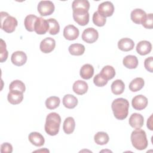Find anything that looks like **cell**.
<instances>
[{
  "instance_id": "obj_1",
  "label": "cell",
  "mask_w": 153,
  "mask_h": 153,
  "mask_svg": "<svg viewBox=\"0 0 153 153\" xmlns=\"http://www.w3.org/2000/svg\"><path fill=\"white\" fill-rule=\"evenodd\" d=\"M111 108L114 115L117 120H123L127 118L129 108V103L127 99L124 98L115 99L112 103Z\"/></svg>"
},
{
  "instance_id": "obj_2",
  "label": "cell",
  "mask_w": 153,
  "mask_h": 153,
  "mask_svg": "<svg viewBox=\"0 0 153 153\" xmlns=\"http://www.w3.org/2000/svg\"><path fill=\"white\" fill-rule=\"evenodd\" d=\"M61 123V117L56 112H51L46 117L44 126L45 132L50 136L56 135L60 128Z\"/></svg>"
},
{
  "instance_id": "obj_3",
  "label": "cell",
  "mask_w": 153,
  "mask_h": 153,
  "mask_svg": "<svg viewBox=\"0 0 153 153\" xmlns=\"http://www.w3.org/2000/svg\"><path fill=\"white\" fill-rule=\"evenodd\" d=\"M133 146L137 150H143L148 146V140L146 134L143 130L136 128L132 131L130 136Z\"/></svg>"
},
{
  "instance_id": "obj_4",
  "label": "cell",
  "mask_w": 153,
  "mask_h": 153,
  "mask_svg": "<svg viewBox=\"0 0 153 153\" xmlns=\"http://www.w3.org/2000/svg\"><path fill=\"white\" fill-rule=\"evenodd\" d=\"M1 28L7 33L14 32L17 26V19L8 14V13L1 11Z\"/></svg>"
},
{
  "instance_id": "obj_5",
  "label": "cell",
  "mask_w": 153,
  "mask_h": 153,
  "mask_svg": "<svg viewBox=\"0 0 153 153\" xmlns=\"http://www.w3.org/2000/svg\"><path fill=\"white\" fill-rule=\"evenodd\" d=\"M38 11L42 16L51 15L54 11V5L50 1H41L38 5Z\"/></svg>"
},
{
  "instance_id": "obj_6",
  "label": "cell",
  "mask_w": 153,
  "mask_h": 153,
  "mask_svg": "<svg viewBox=\"0 0 153 153\" xmlns=\"http://www.w3.org/2000/svg\"><path fill=\"white\" fill-rule=\"evenodd\" d=\"M99 33L96 29L93 27L85 29L82 33V39L84 41L88 44H92L97 41Z\"/></svg>"
},
{
  "instance_id": "obj_7",
  "label": "cell",
  "mask_w": 153,
  "mask_h": 153,
  "mask_svg": "<svg viewBox=\"0 0 153 153\" xmlns=\"http://www.w3.org/2000/svg\"><path fill=\"white\" fill-rule=\"evenodd\" d=\"M114 11V5L110 1H105L99 5L97 12L105 17L111 16L113 14Z\"/></svg>"
},
{
  "instance_id": "obj_8",
  "label": "cell",
  "mask_w": 153,
  "mask_h": 153,
  "mask_svg": "<svg viewBox=\"0 0 153 153\" xmlns=\"http://www.w3.org/2000/svg\"><path fill=\"white\" fill-rule=\"evenodd\" d=\"M89 13L85 11H74L73 18L75 22L79 25L85 26L89 22Z\"/></svg>"
},
{
  "instance_id": "obj_9",
  "label": "cell",
  "mask_w": 153,
  "mask_h": 153,
  "mask_svg": "<svg viewBox=\"0 0 153 153\" xmlns=\"http://www.w3.org/2000/svg\"><path fill=\"white\" fill-rule=\"evenodd\" d=\"M131 105L134 109L141 111L147 106L148 99L143 95L139 94L132 99Z\"/></svg>"
},
{
  "instance_id": "obj_10",
  "label": "cell",
  "mask_w": 153,
  "mask_h": 153,
  "mask_svg": "<svg viewBox=\"0 0 153 153\" xmlns=\"http://www.w3.org/2000/svg\"><path fill=\"white\" fill-rule=\"evenodd\" d=\"M79 30L73 25H69L63 29V36L68 40L72 41L76 39L79 36Z\"/></svg>"
},
{
  "instance_id": "obj_11",
  "label": "cell",
  "mask_w": 153,
  "mask_h": 153,
  "mask_svg": "<svg viewBox=\"0 0 153 153\" xmlns=\"http://www.w3.org/2000/svg\"><path fill=\"white\" fill-rule=\"evenodd\" d=\"M48 28L49 25L47 20L42 17H38L35 23L34 31L38 35H44L48 31Z\"/></svg>"
},
{
  "instance_id": "obj_12",
  "label": "cell",
  "mask_w": 153,
  "mask_h": 153,
  "mask_svg": "<svg viewBox=\"0 0 153 153\" xmlns=\"http://www.w3.org/2000/svg\"><path fill=\"white\" fill-rule=\"evenodd\" d=\"M56 41L51 37H47L41 41L39 48L44 53H49L51 52L55 48Z\"/></svg>"
},
{
  "instance_id": "obj_13",
  "label": "cell",
  "mask_w": 153,
  "mask_h": 153,
  "mask_svg": "<svg viewBox=\"0 0 153 153\" xmlns=\"http://www.w3.org/2000/svg\"><path fill=\"white\" fill-rule=\"evenodd\" d=\"M11 60L14 65L21 66L26 62L27 56L26 53L22 51H17L12 54Z\"/></svg>"
},
{
  "instance_id": "obj_14",
  "label": "cell",
  "mask_w": 153,
  "mask_h": 153,
  "mask_svg": "<svg viewBox=\"0 0 153 153\" xmlns=\"http://www.w3.org/2000/svg\"><path fill=\"white\" fill-rule=\"evenodd\" d=\"M144 123L143 117L138 113H133L129 118L128 123L130 126L134 128H141Z\"/></svg>"
},
{
  "instance_id": "obj_15",
  "label": "cell",
  "mask_w": 153,
  "mask_h": 153,
  "mask_svg": "<svg viewBox=\"0 0 153 153\" xmlns=\"http://www.w3.org/2000/svg\"><path fill=\"white\" fill-rule=\"evenodd\" d=\"M136 51L141 56H145L149 54L152 50V45L150 42L145 40L139 42L136 48Z\"/></svg>"
},
{
  "instance_id": "obj_16",
  "label": "cell",
  "mask_w": 153,
  "mask_h": 153,
  "mask_svg": "<svg viewBox=\"0 0 153 153\" xmlns=\"http://www.w3.org/2000/svg\"><path fill=\"white\" fill-rule=\"evenodd\" d=\"M146 14L145 11L140 8H136L131 12L130 17L131 20L136 24H142L145 19Z\"/></svg>"
},
{
  "instance_id": "obj_17",
  "label": "cell",
  "mask_w": 153,
  "mask_h": 153,
  "mask_svg": "<svg viewBox=\"0 0 153 153\" xmlns=\"http://www.w3.org/2000/svg\"><path fill=\"white\" fill-rule=\"evenodd\" d=\"M30 142L36 146H41L45 143V139L43 136L36 131L31 132L28 136Z\"/></svg>"
},
{
  "instance_id": "obj_18",
  "label": "cell",
  "mask_w": 153,
  "mask_h": 153,
  "mask_svg": "<svg viewBox=\"0 0 153 153\" xmlns=\"http://www.w3.org/2000/svg\"><path fill=\"white\" fill-rule=\"evenodd\" d=\"M88 88L87 83L82 80L76 81L72 86L73 91L78 95H82L87 93Z\"/></svg>"
},
{
  "instance_id": "obj_19",
  "label": "cell",
  "mask_w": 153,
  "mask_h": 153,
  "mask_svg": "<svg viewBox=\"0 0 153 153\" xmlns=\"http://www.w3.org/2000/svg\"><path fill=\"white\" fill-rule=\"evenodd\" d=\"M134 43L133 41L128 38H124L118 42V47L123 51H128L133 49Z\"/></svg>"
},
{
  "instance_id": "obj_20",
  "label": "cell",
  "mask_w": 153,
  "mask_h": 153,
  "mask_svg": "<svg viewBox=\"0 0 153 153\" xmlns=\"http://www.w3.org/2000/svg\"><path fill=\"white\" fill-rule=\"evenodd\" d=\"M7 99L8 102L11 104L17 105L22 102L23 99V94L20 91L11 90L10 91L8 94Z\"/></svg>"
},
{
  "instance_id": "obj_21",
  "label": "cell",
  "mask_w": 153,
  "mask_h": 153,
  "mask_svg": "<svg viewBox=\"0 0 153 153\" xmlns=\"http://www.w3.org/2000/svg\"><path fill=\"white\" fill-rule=\"evenodd\" d=\"M90 3L87 0H75L72 4V11H88Z\"/></svg>"
},
{
  "instance_id": "obj_22",
  "label": "cell",
  "mask_w": 153,
  "mask_h": 153,
  "mask_svg": "<svg viewBox=\"0 0 153 153\" xmlns=\"http://www.w3.org/2000/svg\"><path fill=\"white\" fill-rule=\"evenodd\" d=\"M80 76L84 79H90L94 74V68L90 64H85L80 69Z\"/></svg>"
},
{
  "instance_id": "obj_23",
  "label": "cell",
  "mask_w": 153,
  "mask_h": 153,
  "mask_svg": "<svg viewBox=\"0 0 153 153\" xmlns=\"http://www.w3.org/2000/svg\"><path fill=\"white\" fill-rule=\"evenodd\" d=\"M123 65L128 69H135L138 65V60L136 56L133 55L126 56L123 60Z\"/></svg>"
},
{
  "instance_id": "obj_24",
  "label": "cell",
  "mask_w": 153,
  "mask_h": 153,
  "mask_svg": "<svg viewBox=\"0 0 153 153\" xmlns=\"http://www.w3.org/2000/svg\"><path fill=\"white\" fill-rule=\"evenodd\" d=\"M63 104L66 108L73 109L77 105L78 99L72 94H66L63 98Z\"/></svg>"
},
{
  "instance_id": "obj_25",
  "label": "cell",
  "mask_w": 153,
  "mask_h": 153,
  "mask_svg": "<svg viewBox=\"0 0 153 153\" xmlns=\"http://www.w3.org/2000/svg\"><path fill=\"white\" fill-rule=\"evenodd\" d=\"M75 127V122L73 117H67L63 124V129L64 132L67 134H69L74 132Z\"/></svg>"
},
{
  "instance_id": "obj_26",
  "label": "cell",
  "mask_w": 153,
  "mask_h": 153,
  "mask_svg": "<svg viewBox=\"0 0 153 153\" xmlns=\"http://www.w3.org/2000/svg\"><path fill=\"white\" fill-rule=\"evenodd\" d=\"M125 88V84L121 79H116L111 84V91L113 94L119 95L122 94Z\"/></svg>"
},
{
  "instance_id": "obj_27",
  "label": "cell",
  "mask_w": 153,
  "mask_h": 153,
  "mask_svg": "<svg viewBox=\"0 0 153 153\" xmlns=\"http://www.w3.org/2000/svg\"><path fill=\"white\" fill-rule=\"evenodd\" d=\"M145 81L142 78L137 77L133 79L129 84V89L133 92L140 90L144 86Z\"/></svg>"
},
{
  "instance_id": "obj_28",
  "label": "cell",
  "mask_w": 153,
  "mask_h": 153,
  "mask_svg": "<svg viewBox=\"0 0 153 153\" xmlns=\"http://www.w3.org/2000/svg\"><path fill=\"white\" fill-rule=\"evenodd\" d=\"M107 81L112 79L115 75V70L112 66L106 65L104 66L99 73Z\"/></svg>"
},
{
  "instance_id": "obj_29",
  "label": "cell",
  "mask_w": 153,
  "mask_h": 153,
  "mask_svg": "<svg viewBox=\"0 0 153 153\" xmlns=\"http://www.w3.org/2000/svg\"><path fill=\"white\" fill-rule=\"evenodd\" d=\"M38 19V17L33 14H29L27 16L24 21V25L26 29L29 32H33L34 30L35 23Z\"/></svg>"
},
{
  "instance_id": "obj_30",
  "label": "cell",
  "mask_w": 153,
  "mask_h": 153,
  "mask_svg": "<svg viewBox=\"0 0 153 153\" xmlns=\"http://www.w3.org/2000/svg\"><path fill=\"white\" fill-rule=\"evenodd\" d=\"M68 50L73 56H81L85 51V47L81 44H72L69 47Z\"/></svg>"
},
{
  "instance_id": "obj_31",
  "label": "cell",
  "mask_w": 153,
  "mask_h": 153,
  "mask_svg": "<svg viewBox=\"0 0 153 153\" xmlns=\"http://www.w3.org/2000/svg\"><path fill=\"white\" fill-rule=\"evenodd\" d=\"M94 140L96 144L103 145L109 142V137L106 133L103 131H99L94 135Z\"/></svg>"
},
{
  "instance_id": "obj_32",
  "label": "cell",
  "mask_w": 153,
  "mask_h": 153,
  "mask_svg": "<svg viewBox=\"0 0 153 153\" xmlns=\"http://www.w3.org/2000/svg\"><path fill=\"white\" fill-rule=\"evenodd\" d=\"M49 28L48 32L50 34L55 35L57 34L60 31V26L58 22L53 18H50L47 20Z\"/></svg>"
},
{
  "instance_id": "obj_33",
  "label": "cell",
  "mask_w": 153,
  "mask_h": 153,
  "mask_svg": "<svg viewBox=\"0 0 153 153\" xmlns=\"http://www.w3.org/2000/svg\"><path fill=\"white\" fill-rule=\"evenodd\" d=\"M60 103L59 97L57 96H51L45 100L46 108L48 109H54L57 108Z\"/></svg>"
},
{
  "instance_id": "obj_34",
  "label": "cell",
  "mask_w": 153,
  "mask_h": 153,
  "mask_svg": "<svg viewBox=\"0 0 153 153\" xmlns=\"http://www.w3.org/2000/svg\"><path fill=\"white\" fill-rule=\"evenodd\" d=\"M9 90L10 91L14 90V91H18L22 93H23L25 91L26 87L25 84L20 80H14L12 81L9 86Z\"/></svg>"
},
{
  "instance_id": "obj_35",
  "label": "cell",
  "mask_w": 153,
  "mask_h": 153,
  "mask_svg": "<svg viewBox=\"0 0 153 153\" xmlns=\"http://www.w3.org/2000/svg\"><path fill=\"white\" fill-rule=\"evenodd\" d=\"M93 22L95 25L101 27L105 25L106 19V17L100 15L97 11H96L93 15Z\"/></svg>"
},
{
  "instance_id": "obj_36",
  "label": "cell",
  "mask_w": 153,
  "mask_h": 153,
  "mask_svg": "<svg viewBox=\"0 0 153 153\" xmlns=\"http://www.w3.org/2000/svg\"><path fill=\"white\" fill-rule=\"evenodd\" d=\"M0 54H1L0 62L1 63H2V62L6 61V60L7 59V57H8V51L7 50V48H6V44L2 39H1V51H0Z\"/></svg>"
},
{
  "instance_id": "obj_37",
  "label": "cell",
  "mask_w": 153,
  "mask_h": 153,
  "mask_svg": "<svg viewBox=\"0 0 153 153\" xmlns=\"http://www.w3.org/2000/svg\"><path fill=\"white\" fill-rule=\"evenodd\" d=\"M142 25L146 29H151L153 28V16L152 13L146 14L145 19L142 23Z\"/></svg>"
},
{
  "instance_id": "obj_38",
  "label": "cell",
  "mask_w": 153,
  "mask_h": 153,
  "mask_svg": "<svg viewBox=\"0 0 153 153\" xmlns=\"http://www.w3.org/2000/svg\"><path fill=\"white\" fill-rule=\"evenodd\" d=\"M93 82L96 86L103 87L108 83V81L105 79L100 74H98L94 77Z\"/></svg>"
},
{
  "instance_id": "obj_39",
  "label": "cell",
  "mask_w": 153,
  "mask_h": 153,
  "mask_svg": "<svg viewBox=\"0 0 153 153\" xmlns=\"http://www.w3.org/2000/svg\"><path fill=\"white\" fill-rule=\"evenodd\" d=\"M144 66L149 72H153V57L152 56H150L145 60Z\"/></svg>"
},
{
  "instance_id": "obj_40",
  "label": "cell",
  "mask_w": 153,
  "mask_h": 153,
  "mask_svg": "<svg viewBox=\"0 0 153 153\" xmlns=\"http://www.w3.org/2000/svg\"><path fill=\"white\" fill-rule=\"evenodd\" d=\"M12 151H13V146L10 143L8 142H5L1 145V153H11L12 152Z\"/></svg>"
},
{
  "instance_id": "obj_41",
  "label": "cell",
  "mask_w": 153,
  "mask_h": 153,
  "mask_svg": "<svg viewBox=\"0 0 153 153\" xmlns=\"http://www.w3.org/2000/svg\"><path fill=\"white\" fill-rule=\"evenodd\" d=\"M152 115H151L149 117V118L148 119V121H147V127L151 130H153L152 127Z\"/></svg>"
}]
</instances>
